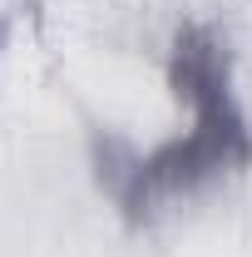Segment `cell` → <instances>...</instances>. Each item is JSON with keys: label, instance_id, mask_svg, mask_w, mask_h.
Returning <instances> with one entry per match:
<instances>
[{"label": "cell", "instance_id": "6da1fadb", "mask_svg": "<svg viewBox=\"0 0 252 257\" xmlns=\"http://www.w3.org/2000/svg\"><path fill=\"white\" fill-rule=\"evenodd\" d=\"M168 79H173V94L193 109V124L188 134L168 139L149 159H134L119 178H109L114 198L134 218L149 213L158 198L193 193L252 163V128L232 99V69H227V50L218 45V35L198 25L178 30Z\"/></svg>", "mask_w": 252, "mask_h": 257}]
</instances>
